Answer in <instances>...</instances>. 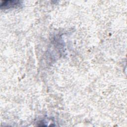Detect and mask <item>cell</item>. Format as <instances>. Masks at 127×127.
<instances>
[{
	"mask_svg": "<svg viewBox=\"0 0 127 127\" xmlns=\"http://www.w3.org/2000/svg\"><path fill=\"white\" fill-rule=\"evenodd\" d=\"M20 4V2L15 0H4L1 2L0 7L1 8H12L18 6Z\"/></svg>",
	"mask_w": 127,
	"mask_h": 127,
	"instance_id": "1",
	"label": "cell"
}]
</instances>
